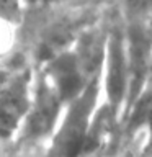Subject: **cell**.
<instances>
[{"mask_svg":"<svg viewBox=\"0 0 152 157\" xmlns=\"http://www.w3.org/2000/svg\"><path fill=\"white\" fill-rule=\"evenodd\" d=\"M108 13L110 10L69 48L62 49L38 67L64 101L78 95L92 78L101 72L108 34Z\"/></svg>","mask_w":152,"mask_h":157,"instance_id":"2","label":"cell"},{"mask_svg":"<svg viewBox=\"0 0 152 157\" xmlns=\"http://www.w3.org/2000/svg\"><path fill=\"white\" fill-rule=\"evenodd\" d=\"M121 123L103 100L93 115L78 157L120 155Z\"/></svg>","mask_w":152,"mask_h":157,"instance_id":"8","label":"cell"},{"mask_svg":"<svg viewBox=\"0 0 152 157\" xmlns=\"http://www.w3.org/2000/svg\"><path fill=\"white\" fill-rule=\"evenodd\" d=\"M103 101L101 72L83 90L66 101L61 121L48 146L46 157H78L98 105Z\"/></svg>","mask_w":152,"mask_h":157,"instance_id":"4","label":"cell"},{"mask_svg":"<svg viewBox=\"0 0 152 157\" xmlns=\"http://www.w3.org/2000/svg\"><path fill=\"white\" fill-rule=\"evenodd\" d=\"M121 17L123 23H124V43L127 72H129V90H127V103L124 111L126 116L152 64V21L150 18L132 17V15L124 13H121Z\"/></svg>","mask_w":152,"mask_h":157,"instance_id":"7","label":"cell"},{"mask_svg":"<svg viewBox=\"0 0 152 157\" xmlns=\"http://www.w3.org/2000/svg\"><path fill=\"white\" fill-rule=\"evenodd\" d=\"M150 115H152V64H150L149 71H147L144 83H142L136 100L129 106V110H127L126 116H124V121H123L120 155L123 152V147L136 134H139L142 131V128L146 126V123H147Z\"/></svg>","mask_w":152,"mask_h":157,"instance_id":"9","label":"cell"},{"mask_svg":"<svg viewBox=\"0 0 152 157\" xmlns=\"http://www.w3.org/2000/svg\"><path fill=\"white\" fill-rule=\"evenodd\" d=\"M101 88L103 100L116 115L123 128L129 90V72L124 43V23L115 0L108 13V34L101 64Z\"/></svg>","mask_w":152,"mask_h":157,"instance_id":"5","label":"cell"},{"mask_svg":"<svg viewBox=\"0 0 152 157\" xmlns=\"http://www.w3.org/2000/svg\"><path fill=\"white\" fill-rule=\"evenodd\" d=\"M23 62H28V61H23ZM18 64H21V62H17V64L0 62V90L3 88L5 82H7V80H8V77H10V74H12V71L18 66Z\"/></svg>","mask_w":152,"mask_h":157,"instance_id":"12","label":"cell"},{"mask_svg":"<svg viewBox=\"0 0 152 157\" xmlns=\"http://www.w3.org/2000/svg\"><path fill=\"white\" fill-rule=\"evenodd\" d=\"M0 157H8V147L0 141Z\"/></svg>","mask_w":152,"mask_h":157,"instance_id":"14","label":"cell"},{"mask_svg":"<svg viewBox=\"0 0 152 157\" xmlns=\"http://www.w3.org/2000/svg\"><path fill=\"white\" fill-rule=\"evenodd\" d=\"M66 101L36 67L33 97L21 126L8 146V157H46Z\"/></svg>","mask_w":152,"mask_h":157,"instance_id":"3","label":"cell"},{"mask_svg":"<svg viewBox=\"0 0 152 157\" xmlns=\"http://www.w3.org/2000/svg\"><path fill=\"white\" fill-rule=\"evenodd\" d=\"M111 3L113 0H66L25 7L18 26L20 52L39 67L100 21Z\"/></svg>","mask_w":152,"mask_h":157,"instance_id":"1","label":"cell"},{"mask_svg":"<svg viewBox=\"0 0 152 157\" xmlns=\"http://www.w3.org/2000/svg\"><path fill=\"white\" fill-rule=\"evenodd\" d=\"M25 5L21 0H0V20L20 25L23 18Z\"/></svg>","mask_w":152,"mask_h":157,"instance_id":"11","label":"cell"},{"mask_svg":"<svg viewBox=\"0 0 152 157\" xmlns=\"http://www.w3.org/2000/svg\"><path fill=\"white\" fill-rule=\"evenodd\" d=\"M150 21H152V15H150Z\"/></svg>","mask_w":152,"mask_h":157,"instance_id":"15","label":"cell"},{"mask_svg":"<svg viewBox=\"0 0 152 157\" xmlns=\"http://www.w3.org/2000/svg\"><path fill=\"white\" fill-rule=\"evenodd\" d=\"M118 8L124 15L150 18L152 15V0H115Z\"/></svg>","mask_w":152,"mask_h":157,"instance_id":"10","label":"cell"},{"mask_svg":"<svg viewBox=\"0 0 152 157\" xmlns=\"http://www.w3.org/2000/svg\"><path fill=\"white\" fill-rule=\"evenodd\" d=\"M34 71L31 62L18 64L0 90V141L7 147L17 136L31 103Z\"/></svg>","mask_w":152,"mask_h":157,"instance_id":"6","label":"cell"},{"mask_svg":"<svg viewBox=\"0 0 152 157\" xmlns=\"http://www.w3.org/2000/svg\"><path fill=\"white\" fill-rule=\"evenodd\" d=\"M25 7H33V5H46V3H57L66 2V0H21Z\"/></svg>","mask_w":152,"mask_h":157,"instance_id":"13","label":"cell"}]
</instances>
